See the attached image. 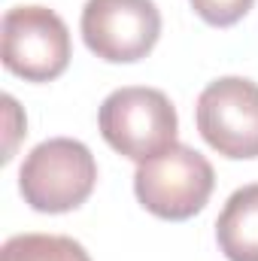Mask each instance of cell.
Wrapping results in <instances>:
<instances>
[{"mask_svg": "<svg viewBox=\"0 0 258 261\" xmlns=\"http://www.w3.org/2000/svg\"><path fill=\"white\" fill-rule=\"evenodd\" d=\"M97 128L119 155L143 164L176 146L179 119L164 91L128 85L100 103Z\"/></svg>", "mask_w": 258, "mask_h": 261, "instance_id": "2", "label": "cell"}, {"mask_svg": "<svg viewBox=\"0 0 258 261\" xmlns=\"http://www.w3.org/2000/svg\"><path fill=\"white\" fill-rule=\"evenodd\" d=\"M70 31L46 6H12L3 15V67L24 82H52L70 64Z\"/></svg>", "mask_w": 258, "mask_h": 261, "instance_id": "4", "label": "cell"}, {"mask_svg": "<svg viewBox=\"0 0 258 261\" xmlns=\"http://www.w3.org/2000/svg\"><path fill=\"white\" fill-rule=\"evenodd\" d=\"M197 130L210 149L231 161L258 158V85L243 76H222L197 97Z\"/></svg>", "mask_w": 258, "mask_h": 261, "instance_id": "5", "label": "cell"}, {"mask_svg": "<svg viewBox=\"0 0 258 261\" xmlns=\"http://www.w3.org/2000/svg\"><path fill=\"white\" fill-rule=\"evenodd\" d=\"M3 113H6V149H3V161H9L12 158V152H15V140L21 137V134H28L24 130V116H21V110H18V103H15V97H9V94H3Z\"/></svg>", "mask_w": 258, "mask_h": 261, "instance_id": "10", "label": "cell"}, {"mask_svg": "<svg viewBox=\"0 0 258 261\" xmlns=\"http://www.w3.org/2000/svg\"><path fill=\"white\" fill-rule=\"evenodd\" d=\"M0 261H91V255L64 234H15L3 243Z\"/></svg>", "mask_w": 258, "mask_h": 261, "instance_id": "8", "label": "cell"}, {"mask_svg": "<svg viewBox=\"0 0 258 261\" xmlns=\"http://www.w3.org/2000/svg\"><path fill=\"white\" fill-rule=\"evenodd\" d=\"M85 46L110 64L143 61L161 37V12L152 0H88L82 9Z\"/></svg>", "mask_w": 258, "mask_h": 261, "instance_id": "6", "label": "cell"}, {"mask_svg": "<svg viewBox=\"0 0 258 261\" xmlns=\"http://www.w3.org/2000/svg\"><path fill=\"white\" fill-rule=\"evenodd\" d=\"M216 240L228 261H258V182L225 200L216 219Z\"/></svg>", "mask_w": 258, "mask_h": 261, "instance_id": "7", "label": "cell"}, {"mask_svg": "<svg viewBox=\"0 0 258 261\" xmlns=\"http://www.w3.org/2000/svg\"><path fill=\"white\" fill-rule=\"evenodd\" d=\"M216 173L213 164L192 146L176 143L173 149L161 152L137 164L134 192L137 200L158 219L186 222L197 216L213 195Z\"/></svg>", "mask_w": 258, "mask_h": 261, "instance_id": "3", "label": "cell"}, {"mask_svg": "<svg viewBox=\"0 0 258 261\" xmlns=\"http://www.w3.org/2000/svg\"><path fill=\"white\" fill-rule=\"evenodd\" d=\"M252 6H255V0H192V9L213 28L237 24Z\"/></svg>", "mask_w": 258, "mask_h": 261, "instance_id": "9", "label": "cell"}, {"mask_svg": "<svg viewBox=\"0 0 258 261\" xmlns=\"http://www.w3.org/2000/svg\"><path fill=\"white\" fill-rule=\"evenodd\" d=\"M97 186V161L91 149L70 137H52L31 149L18 170V189L37 213H70L82 206Z\"/></svg>", "mask_w": 258, "mask_h": 261, "instance_id": "1", "label": "cell"}]
</instances>
